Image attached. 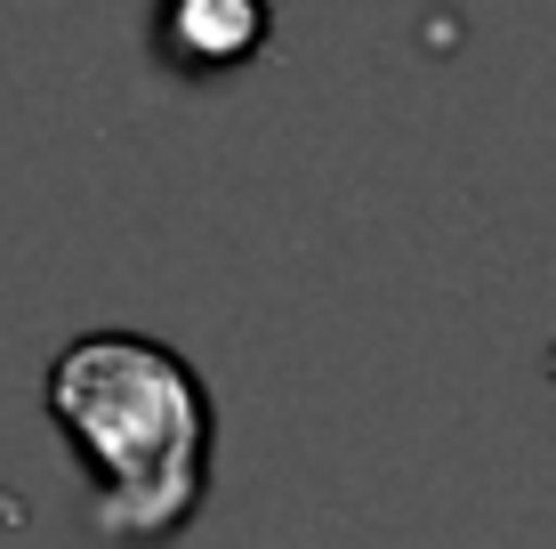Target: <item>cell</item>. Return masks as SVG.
<instances>
[{"mask_svg":"<svg viewBox=\"0 0 556 549\" xmlns=\"http://www.w3.org/2000/svg\"><path fill=\"white\" fill-rule=\"evenodd\" d=\"M41 404L81 469V525L105 549H169L218 477V396L169 339L81 332L49 355Z\"/></svg>","mask_w":556,"mask_h":549,"instance_id":"obj_1","label":"cell"},{"mask_svg":"<svg viewBox=\"0 0 556 549\" xmlns=\"http://www.w3.org/2000/svg\"><path fill=\"white\" fill-rule=\"evenodd\" d=\"M162 33V57L186 73H226V65H251L275 33V9L266 0H162L153 16Z\"/></svg>","mask_w":556,"mask_h":549,"instance_id":"obj_2","label":"cell"}]
</instances>
